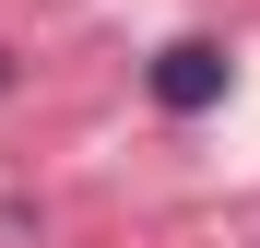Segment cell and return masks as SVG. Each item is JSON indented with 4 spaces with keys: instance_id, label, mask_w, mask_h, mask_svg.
Instances as JSON below:
<instances>
[{
    "instance_id": "cell-1",
    "label": "cell",
    "mask_w": 260,
    "mask_h": 248,
    "mask_svg": "<svg viewBox=\"0 0 260 248\" xmlns=\"http://www.w3.org/2000/svg\"><path fill=\"white\" fill-rule=\"evenodd\" d=\"M225 95H237V59L213 48V36H178V48L154 59V107H166V118H213Z\"/></svg>"
}]
</instances>
